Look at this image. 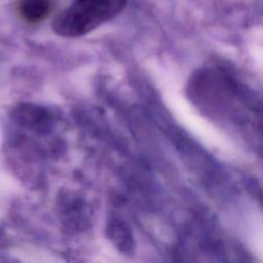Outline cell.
I'll list each match as a JSON object with an SVG mask.
<instances>
[{
	"label": "cell",
	"mask_w": 263,
	"mask_h": 263,
	"mask_svg": "<svg viewBox=\"0 0 263 263\" xmlns=\"http://www.w3.org/2000/svg\"><path fill=\"white\" fill-rule=\"evenodd\" d=\"M126 0H75L66 10L58 14L53 30L62 36H81L100 24L118 14Z\"/></svg>",
	"instance_id": "1"
},
{
	"label": "cell",
	"mask_w": 263,
	"mask_h": 263,
	"mask_svg": "<svg viewBox=\"0 0 263 263\" xmlns=\"http://www.w3.org/2000/svg\"><path fill=\"white\" fill-rule=\"evenodd\" d=\"M18 9L26 21L37 23L49 14L50 2L49 0H21Z\"/></svg>",
	"instance_id": "3"
},
{
	"label": "cell",
	"mask_w": 263,
	"mask_h": 263,
	"mask_svg": "<svg viewBox=\"0 0 263 263\" xmlns=\"http://www.w3.org/2000/svg\"><path fill=\"white\" fill-rule=\"evenodd\" d=\"M246 236L255 255L263 262V217L261 215L252 214L248 217Z\"/></svg>",
	"instance_id": "2"
}]
</instances>
